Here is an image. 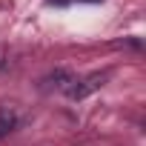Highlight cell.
<instances>
[{
    "mask_svg": "<svg viewBox=\"0 0 146 146\" xmlns=\"http://www.w3.org/2000/svg\"><path fill=\"white\" fill-rule=\"evenodd\" d=\"M106 80H109V72H95V75H89V78H83V80H75L66 95H69L72 100H83V98H89L92 92H98Z\"/></svg>",
    "mask_w": 146,
    "mask_h": 146,
    "instance_id": "6da1fadb",
    "label": "cell"
},
{
    "mask_svg": "<svg viewBox=\"0 0 146 146\" xmlns=\"http://www.w3.org/2000/svg\"><path fill=\"white\" fill-rule=\"evenodd\" d=\"M75 80H78V78L72 75V72H66V69H57L54 75H49V78H46V83H49V86H54V89H63V92H69Z\"/></svg>",
    "mask_w": 146,
    "mask_h": 146,
    "instance_id": "7a4b0ae2",
    "label": "cell"
},
{
    "mask_svg": "<svg viewBox=\"0 0 146 146\" xmlns=\"http://www.w3.org/2000/svg\"><path fill=\"white\" fill-rule=\"evenodd\" d=\"M15 115H9V112H0V137H6L12 129H15Z\"/></svg>",
    "mask_w": 146,
    "mask_h": 146,
    "instance_id": "3957f363",
    "label": "cell"
},
{
    "mask_svg": "<svg viewBox=\"0 0 146 146\" xmlns=\"http://www.w3.org/2000/svg\"><path fill=\"white\" fill-rule=\"evenodd\" d=\"M80 3H100V0H80Z\"/></svg>",
    "mask_w": 146,
    "mask_h": 146,
    "instance_id": "277c9868",
    "label": "cell"
}]
</instances>
